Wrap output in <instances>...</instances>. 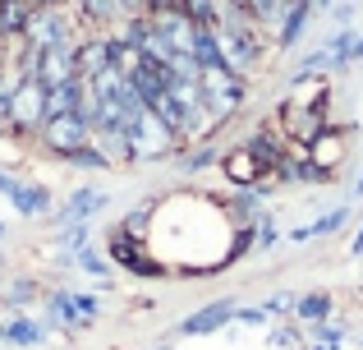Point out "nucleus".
I'll list each match as a JSON object with an SVG mask.
<instances>
[{"label": "nucleus", "instance_id": "nucleus-1", "mask_svg": "<svg viewBox=\"0 0 363 350\" xmlns=\"http://www.w3.org/2000/svg\"><path fill=\"white\" fill-rule=\"evenodd\" d=\"M129 148H133V162H161V157H170V153H179V138L170 134V125L157 116V111H143L138 120H133L129 129Z\"/></svg>", "mask_w": 363, "mask_h": 350}, {"label": "nucleus", "instance_id": "nucleus-2", "mask_svg": "<svg viewBox=\"0 0 363 350\" xmlns=\"http://www.w3.org/2000/svg\"><path fill=\"white\" fill-rule=\"evenodd\" d=\"M9 120H14V134L18 138H37L46 125V83L37 74H23V83L14 88L9 97Z\"/></svg>", "mask_w": 363, "mask_h": 350}, {"label": "nucleus", "instance_id": "nucleus-3", "mask_svg": "<svg viewBox=\"0 0 363 350\" xmlns=\"http://www.w3.org/2000/svg\"><path fill=\"white\" fill-rule=\"evenodd\" d=\"M79 28H74V18L65 14L60 5H37L33 18H28L23 28V46H33V51H51V46H65V42H79Z\"/></svg>", "mask_w": 363, "mask_h": 350}, {"label": "nucleus", "instance_id": "nucleus-4", "mask_svg": "<svg viewBox=\"0 0 363 350\" xmlns=\"http://www.w3.org/2000/svg\"><path fill=\"white\" fill-rule=\"evenodd\" d=\"M276 125H281V134L290 138V143L313 148V143H318V138L331 129V120H327V102H322V106H299V102H281V111H276Z\"/></svg>", "mask_w": 363, "mask_h": 350}, {"label": "nucleus", "instance_id": "nucleus-5", "mask_svg": "<svg viewBox=\"0 0 363 350\" xmlns=\"http://www.w3.org/2000/svg\"><path fill=\"white\" fill-rule=\"evenodd\" d=\"M88 138H92V125L79 116V111H69V116H46L37 143H42L46 153H55V157H74L79 148H88Z\"/></svg>", "mask_w": 363, "mask_h": 350}, {"label": "nucleus", "instance_id": "nucleus-6", "mask_svg": "<svg viewBox=\"0 0 363 350\" xmlns=\"http://www.w3.org/2000/svg\"><path fill=\"white\" fill-rule=\"evenodd\" d=\"M79 42H83V37H79ZM79 42H65V46L42 51V60H37V79H42L46 88H65V83L79 79Z\"/></svg>", "mask_w": 363, "mask_h": 350}, {"label": "nucleus", "instance_id": "nucleus-7", "mask_svg": "<svg viewBox=\"0 0 363 350\" xmlns=\"http://www.w3.org/2000/svg\"><path fill=\"white\" fill-rule=\"evenodd\" d=\"M0 194L14 203L18 217H42V212H51V194H46L42 185H23V180L9 175V171H0Z\"/></svg>", "mask_w": 363, "mask_h": 350}, {"label": "nucleus", "instance_id": "nucleus-8", "mask_svg": "<svg viewBox=\"0 0 363 350\" xmlns=\"http://www.w3.org/2000/svg\"><path fill=\"white\" fill-rule=\"evenodd\" d=\"M116 65V51H111V37L106 33H92L79 42V79H97Z\"/></svg>", "mask_w": 363, "mask_h": 350}, {"label": "nucleus", "instance_id": "nucleus-9", "mask_svg": "<svg viewBox=\"0 0 363 350\" xmlns=\"http://www.w3.org/2000/svg\"><path fill=\"white\" fill-rule=\"evenodd\" d=\"M101 207H106V194H101V189H74V194L65 198V207L51 217V222H55V226H74V222H88V217L101 212Z\"/></svg>", "mask_w": 363, "mask_h": 350}, {"label": "nucleus", "instance_id": "nucleus-10", "mask_svg": "<svg viewBox=\"0 0 363 350\" xmlns=\"http://www.w3.org/2000/svg\"><path fill=\"white\" fill-rule=\"evenodd\" d=\"M92 148H97L101 157H106V166H124V162H133V148H129V134L116 125H97L92 129V138H88Z\"/></svg>", "mask_w": 363, "mask_h": 350}, {"label": "nucleus", "instance_id": "nucleus-11", "mask_svg": "<svg viewBox=\"0 0 363 350\" xmlns=\"http://www.w3.org/2000/svg\"><path fill=\"white\" fill-rule=\"evenodd\" d=\"M111 258L124 263L129 272H143V277H161V263L143 258V249L133 244V235H129V231H116V235H111Z\"/></svg>", "mask_w": 363, "mask_h": 350}, {"label": "nucleus", "instance_id": "nucleus-12", "mask_svg": "<svg viewBox=\"0 0 363 350\" xmlns=\"http://www.w3.org/2000/svg\"><path fill=\"white\" fill-rule=\"evenodd\" d=\"M221 166H225V175H230L240 189H257V185H262V175H267V171H262V162H257L248 148H235V153L225 157Z\"/></svg>", "mask_w": 363, "mask_h": 350}, {"label": "nucleus", "instance_id": "nucleus-13", "mask_svg": "<svg viewBox=\"0 0 363 350\" xmlns=\"http://www.w3.org/2000/svg\"><path fill=\"white\" fill-rule=\"evenodd\" d=\"M230 318H235V305H230V300H221V305L198 309L194 318H184V327H179V332H184V337H203V332H216L221 323H230Z\"/></svg>", "mask_w": 363, "mask_h": 350}, {"label": "nucleus", "instance_id": "nucleus-14", "mask_svg": "<svg viewBox=\"0 0 363 350\" xmlns=\"http://www.w3.org/2000/svg\"><path fill=\"white\" fill-rule=\"evenodd\" d=\"M308 157H313V162H318L322 171L331 175V171H336V166H340V157H345V143H340V134H336V129H327V134H322L318 143L308 148Z\"/></svg>", "mask_w": 363, "mask_h": 350}, {"label": "nucleus", "instance_id": "nucleus-15", "mask_svg": "<svg viewBox=\"0 0 363 350\" xmlns=\"http://www.w3.org/2000/svg\"><path fill=\"white\" fill-rule=\"evenodd\" d=\"M79 97H83L79 79L65 83V88H46V116H69V111H79Z\"/></svg>", "mask_w": 363, "mask_h": 350}, {"label": "nucleus", "instance_id": "nucleus-16", "mask_svg": "<svg viewBox=\"0 0 363 350\" xmlns=\"http://www.w3.org/2000/svg\"><path fill=\"white\" fill-rule=\"evenodd\" d=\"M0 341H9V346H37V341H42V327H37L33 318H9V323L0 327Z\"/></svg>", "mask_w": 363, "mask_h": 350}, {"label": "nucleus", "instance_id": "nucleus-17", "mask_svg": "<svg viewBox=\"0 0 363 350\" xmlns=\"http://www.w3.org/2000/svg\"><path fill=\"white\" fill-rule=\"evenodd\" d=\"M294 314L303 318V323H327L331 318V295H322V290H313V295H303V300H294Z\"/></svg>", "mask_w": 363, "mask_h": 350}, {"label": "nucleus", "instance_id": "nucleus-18", "mask_svg": "<svg viewBox=\"0 0 363 350\" xmlns=\"http://www.w3.org/2000/svg\"><path fill=\"white\" fill-rule=\"evenodd\" d=\"M65 162H69V166H83V171H106V157H101L92 143H88V148H79L74 157H65Z\"/></svg>", "mask_w": 363, "mask_h": 350}, {"label": "nucleus", "instance_id": "nucleus-19", "mask_svg": "<svg viewBox=\"0 0 363 350\" xmlns=\"http://www.w3.org/2000/svg\"><path fill=\"white\" fill-rule=\"evenodd\" d=\"M74 268H83V272H92V277H106V258H97V249H88V244H83L79 253H74Z\"/></svg>", "mask_w": 363, "mask_h": 350}, {"label": "nucleus", "instance_id": "nucleus-20", "mask_svg": "<svg viewBox=\"0 0 363 350\" xmlns=\"http://www.w3.org/2000/svg\"><path fill=\"white\" fill-rule=\"evenodd\" d=\"M345 217H350V207H336V212H331L327 222H318V226H313V235H336L340 226H345Z\"/></svg>", "mask_w": 363, "mask_h": 350}, {"label": "nucleus", "instance_id": "nucleus-21", "mask_svg": "<svg viewBox=\"0 0 363 350\" xmlns=\"http://www.w3.org/2000/svg\"><path fill=\"white\" fill-rule=\"evenodd\" d=\"M28 300H33V281H14L5 290V305H28Z\"/></svg>", "mask_w": 363, "mask_h": 350}, {"label": "nucleus", "instance_id": "nucleus-22", "mask_svg": "<svg viewBox=\"0 0 363 350\" xmlns=\"http://www.w3.org/2000/svg\"><path fill=\"white\" fill-rule=\"evenodd\" d=\"M350 60H363V37L354 33V46H350Z\"/></svg>", "mask_w": 363, "mask_h": 350}, {"label": "nucleus", "instance_id": "nucleus-23", "mask_svg": "<svg viewBox=\"0 0 363 350\" xmlns=\"http://www.w3.org/2000/svg\"><path fill=\"white\" fill-rule=\"evenodd\" d=\"M350 249H354V253H363V226L354 231V240H350Z\"/></svg>", "mask_w": 363, "mask_h": 350}, {"label": "nucleus", "instance_id": "nucleus-24", "mask_svg": "<svg viewBox=\"0 0 363 350\" xmlns=\"http://www.w3.org/2000/svg\"><path fill=\"white\" fill-rule=\"evenodd\" d=\"M313 350H336V341H327V346H313Z\"/></svg>", "mask_w": 363, "mask_h": 350}, {"label": "nucleus", "instance_id": "nucleus-25", "mask_svg": "<svg viewBox=\"0 0 363 350\" xmlns=\"http://www.w3.org/2000/svg\"><path fill=\"white\" fill-rule=\"evenodd\" d=\"M33 5H55V0H33Z\"/></svg>", "mask_w": 363, "mask_h": 350}]
</instances>
